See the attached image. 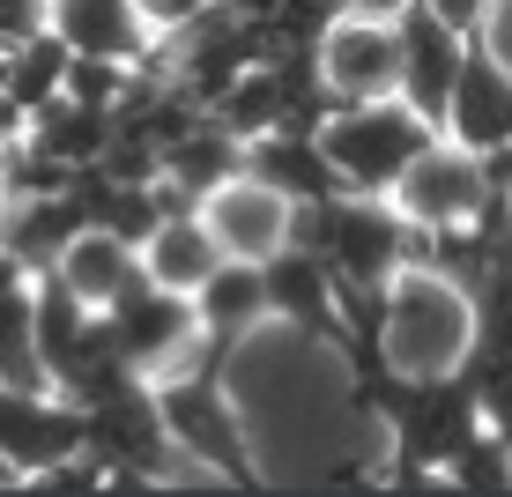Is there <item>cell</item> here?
<instances>
[{
    "label": "cell",
    "instance_id": "cell-24",
    "mask_svg": "<svg viewBox=\"0 0 512 497\" xmlns=\"http://www.w3.org/2000/svg\"><path fill=\"white\" fill-rule=\"evenodd\" d=\"M498 201H505V208H512V164H505V186H498Z\"/></svg>",
    "mask_w": 512,
    "mask_h": 497
},
{
    "label": "cell",
    "instance_id": "cell-23",
    "mask_svg": "<svg viewBox=\"0 0 512 497\" xmlns=\"http://www.w3.org/2000/svg\"><path fill=\"white\" fill-rule=\"evenodd\" d=\"M8 208H15V186H8V164H0V223H8Z\"/></svg>",
    "mask_w": 512,
    "mask_h": 497
},
{
    "label": "cell",
    "instance_id": "cell-11",
    "mask_svg": "<svg viewBox=\"0 0 512 497\" xmlns=\"http://www.w3.org/2000/svg\"><path fill=\"white\" fill-rule=\"evenodd\" d=\"M446 134L468 141L475 156L512 149V67L483 38H475L468 60H461V82H453V104H446Z\"/></svg>",
    "mask_w": 512,
    "mask_h": 497
},
{
    "label": "cell",
    "instance_id": "cell-14",
    "mask_svg": "<svg viewBox=\"0 0 512 497\" xmlns=\"http://www.w3.org/2000/svg\"><path fill=\"white\" fill-rule=\"evenodd\" d=\"M52 275H60L90 312H104L127 282H141V238H127V230H112V223H82L75 238L60 245Z\"/></svg>",
    "mask_w": 512,
    "mask_h": 497
},
{
    "label": "cell",
    "instance_id": "cell-22",
    "mask_svg": "<svg viewBox=\"0 0 512 497\" xmlns=\"http://www.w3.org/2000/svg\"><path fill=\"white\" fill-rule=\"evenodd\" d=\"M0 490H23V468H15L8 453H0Z\"/></svg>",
    "mask_w": 512,
    "mask_h": 497
},
{
    "label": "cell",
    "instance_id": "cell-13",
    "mask_svg": "<svg viewBox=\"0 0 512 497\" xmlns=\"http://www.w3.org/2000/svg\"><path fill=\"white\" fill-rule=\"evenodd\" d=\"M52 30L90 60H119V67H149L164 38L149 30V15L134 0H52Z\"/></svg>",
    "mask_w": 512,
    "mask_h": 497
},
{
    "label": "cell",
    "instance_id": "cell-19",
    "mask_svg": "<svg viewBox=\"0 0 512 497\" xmlns=\"http://www.w3.org/2000/svg\"><path fill=\"white\" fill-rule=\"evenodd\" d=\"M30 30H52V0H0V38H30Z\"/></svg>",
    "mask_w": 512,
    "mask_h": 497
},
{
    "label": "cell",
    "instance_id": "cell-12",
    "mask_svg": "<svg viewBox=\"0 0 512 497\" xmlns=\"http://www.w3.org/2000/svg\"><path fill=\"white\" fill-rule=\"evenodd\" d=\"M193 312H201V364L223 371L231 349L268 319V268H260V260H223V268L193 290Z\"/></svg>",
    "mask_w": 512,
    "mask_h": 497
},
{
    "label": "cell",
    "instance_id": "cell-10",
    "mask_svg": "<svg viewBox=\"0 0 512 497\" xmlns=\"http://www.w3.org/2000/svg\"><path fill=\"white\" fill-rule=\"evenodd\" d=\"M468 30H453L431 0H409L401 8V52H409V75H401V97L416 112H431L446 127V104H453V82H461V60H468Z\"/></svg>",
    "mask_w": 512,
    "mask_h": 497
},
{
    "label": "cell",
    "instance_id": "cell-20",
    "mask_svg": "<svg viewBox=\"0 0 512 497\" xmlns=\"http://www.w3.org/2000/svg\"><path fill=\"white\" fill-rule=\"evenodd\" d=\"M475 38H483L490 52H498V60L512 67V0H490V23L475 30Z\"/></svg>",
    "mask_w": 512,
    "mask_h": 497
},
{
    "label": "cell",
    "instance_id": "cell-17",
    "mask_svg": "<svg viewBox=\"0 0 512 497\" xmlns=\"http://www.w3.org/2000/svg\"><path fill=\"white\" fill-rule=\"evenodd\" d=\"M67 75H75V45H67L60 30H30V38L8 45V75H0V82L38 112V104L67 97Z\"/></svg>",
    "mask_w": 512,
    "mask_h": 497
},
{
    "label": "cell",
    "instance_id": "cell-7",
    "mask_svg": "<svg viewBox=\"0 0 512 497\" xmlns=\"http://www.w3.org/2000/svg\"><path fill=\"white\" fill-rule=\"evenodd\" d=\"M320 75L334 104H372V97H401V75H409V52H401V15H372V8H342L327 23Z\"/></svg>",
    "mask_w": 512,
    "mask_h": 497
},
{
    "label": "cell",
    "instance_id": "cell-21",
    "mask_svg": "<svg viewBox=\"0 0 512 497\" xmlns=\"http://www.w3.org/2000/svg\"><path fill=\"white\" fill-rule=\"evenodd\" d=\"M349 8H372V15H401L409 0H349Z\"/></svg>",
    "mask_w": 512,
    "mask_h": 497
},
{
    "label": "cell",
    "instance_id": "cell-1",
    "mask_svg": "<svg viewBox=\"0 0 512 497\" xmlns=\"http://www.w3.org/2000/svg\"><path fill=\"white\" fill-rule=\"evenodd\" d=\"M475 342H483V297L423 253L409 268H394L386 290L372 297V349L386 379H416V386L461 379Z\"/></svg>",
    "mask_w": 512,
    "mask_h": 497
},
{
    "label": "cell",
    "instance_id": "cell-25",
    "mask_svg": "<svg viewBox=\"0 0 512 497\" xmlns=\"http://www.w3.org/2000/svg\"><path fill=\"white\" fill-rule=\"evenodd\" d=\"M505 431H512V423H505Z\"/></svg>",
    "mask_w": 512,
    "mask_h": 497
},
{
    "label": "cell",
    "instance_id": "cell-8",
    "mask_svg": "<svg viewBox=\"0 0 512 497\" xmlns=\"http://www.w3.org/2000/svg\"><path fill=\"white\" fill-rule=\"evenodd\" d=\"M201 216L216 230L223 260H260V268H268L282 245H297V230H305V208H297L282 186H268L260 171H231L223 186H208Z\"/></svg>",
    "mask_w": 512,
    "mask_h": 497
},
{
    "label": "cell",
    "instance_id": "cell-5",
    "mask_svg": "<svg viewBox=\"0 0 512 497\" xmlns=\"http://www.w3.org/2000/svg\"><path fill=\"white\" fill-rule=\"evenodd\" d=\"M104 334L127 357L141 379H171V371L201 364V312H193L186 290H164V282H127V290L104 305Z\"/></svg>",
    "mask_w": 512,
    "mask_h": 497
},
{
    "label": "cell",
    "instance_id": "cell-4",
    "mask_svg": "<svg viewBox=\"0 0 512 497\" xmlns=\"http://www.w3.org/2000/svg\"><path fill=\"white\" fill-rule=\"evenodd\" d=\"M386 201L409 216L423 238H438V230H468L483 223L490 208H498V179H490V156H475L468 141L438 134L431 149L416 156L409 171H401L394 186H386Z\"/></svg>",
    "mask_w": 512,
    "mask_h": 497
},
{
    "label": "cell",
    "instance_id": "cell-6",
    "mask_svg": "<svg viewBox=\"0 0 512 497\" xmlns=\"http://www.w3.org/2000/svg\"><path fill=\"white\" fill-rule=\"evenodd\" d=\"M0 453L23 468V490H30L45 468L90 453V408L67 394V386H15V379H0Z\"/></svg>",
    "mask_w": 512,
    "mask_h": 497
},
{
    "label": "cell",
    "instance_id": "cell-16",
    "mask_svg": "<svg viewBox=\"0 0 512 497\" xmlns=\"http://www.w3.org/2000/svg\"><path fill=\"white\" fill-rule=\"evenodd\" d=\"M245 171H260L268 186H282L297 208H320V201H334V193H349L342 179H334L320 134H305V127H275V134L245 141Z\"/></svg>",
    "mask_w": 512,
    "mask_h": 497
},
{
    "label": "cell",
    "instance_id": "cell-15",
    "mask_svg": "<svg viewBox=\"0 0 512 497\" xmlns=\"http://www.w3.org/2000/svg\"><path fill=\"white\" fill-rule=\"evenodd\" d=\"M216 268H223V245H216V230H208L201 208H164L156 230L141 238V275L164 282V290H186L193 297Z\"/></svg>",
    "mask_w": 512,
    "mask_h": 497
},
{
    "label": "cell",
    "instance_id": "cell-3",
    "mask_svg": "<svg viewBox=\"0 0 512 497\" xmlns=\"http://www.w3.org/2000/svg\"><path fill=\"white\" fill-rule=\"evenodd\" d=\"M156 408H164L171 438H179V453L193 460V468L223 475V483H238V490H260L253 446H245L238 408H231V394H223V371L193 364V371H171V379H156Z\"/></svg>",
    "mask_w": 512,
    "mask_h": 497
},
{
    "label": "cell",
    "instance_id": "cell-9",
    "mask_svg": "<svg viewBox=\"0 0 512 497\" xmlns=\"http://www.w3.org/2000/svg\"><path fill=\"white\" fill-rule=\"evenodd\" d=\"M268 319H282V327L312 334V342H349V305H342V282H334V268L320 253H312L305 238L282 245V253L268 260Z\"/></svg>",
    "mask_w": 512,
    "mask_h": 497
},
{
    "label": "cell",
    "instance_id": "cell-2",
    "mask_svg": "<svg viewBox=\"0 0 512 497\" xmlns=\"http://www.w3.org/2000/svg\"><path fill=\"white\" fill-rule=\"evenodd\" d=\"M438 134L446 127L431 112H416L409 97H372V104H334L320 127V149L349 193H386Z\"/></svg>",
    "mask_w": 512,
    "mask_h": 497
},
{
    "label": "cell",
    "instance_id": "cell-18",
    "mask_svg": "<svg viewBox=\"0 0 512 497\" xmlns=\"http://www.w3.org/2000/svg\"><path fill=\"white\" fill-rule=\"evenodd\" d=\"M134 8L149 15V30H156V38H171V30H186V23H193V15H208L216 0H134Z\"/></svg>",
    "mask_w": 512,
    "mask_h": 497
}]
</instances>
